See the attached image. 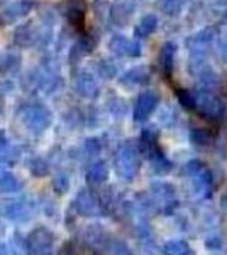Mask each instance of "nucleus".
Returning a JSON list of instances; mask_svg holds the SVG:
<instances>
[{
	"label": "nucleus",
	"mask_w": 227,
	"mask_h": 255,
	"mask_svg": "<svg viewBox=\"0 0 227 255\" xmlns=\"http://www.w3.org/2000/svg\"><path fill=\"white\" fill-rule=\"evenodd\" d=\"M185 5V0H160L159 8L162 12H165L168 16L179 14Z\"/></svg>",
	"instance_id": "nucleus-10"
},
{
	"label": "nucleus",
	"mask_w": 227,
	"mask_h": 255,
	"mask_svg": "<svg viewBox=\"0 0 227 255\" xmlns=\"http://www.w3.org/2000/svg\"><path fill=\"white\" fill-rule=\"evenodd\" d=\"M210 39H212V31H210V30H204L203 33H198L195 37H192V39H190V47L199 48V47H203V45L209 44Z\"/></svg>",
	"instance_id": "nucleus-13"
},
{
	"label": "nucleus",
	"mask_w": 227,
	"mask_h": 255,
	"mask_svg": "<svg viewBox=\"0 0 227 255\" xmlns=\"http://www.w3.org/2000/svg\"><path fill=\"white\" fill-rule=\"evenodd\" d=\"M16 42L20 45H30L36 41V30L31 25H22L20 28L16 30Z\"/></svg>",
	"instance_id": "nucleus-8"
},
{
	"label": "nucleus",
	"mask_w": 227,
	"mask_h": 255,
	"mask_svg": "<svg viewBox=\"0 0 227 255\" xmlns=\"http://www.w3.org/2000/svg\"><path fill=\"white\" fill-rule=\"evenodd\" d=\"M174 50L176 47L171 42H167L165 45L162 47V52H160V62H162V67L167 73L171 72L173 67V58H174Z\"/></svg>",
	"instance_id": "nucleus-11"
},
{
	"label": "nucleus",
	"mask_w": 227,
	"mask_h": 255,
	"mask_svg": "<svg viewBox=\"0 0 227 255\" xmlns=\"http://www.w3.org/2000/svg\"><path fill=\"white\" fill-rule=\"evenodd\" d=\"M86 12H87L86 0H70L67 8V19L75 28L83 30L86 23Z\"/></svg>",
	"instance_id": "nucleus-5"
},
{
	"label": "nucleus",
	"mask_w": 227,
	"mask_h": 255,
	"mask_svg": "<svg viewBox=\"0 0 227 255\" xmlns=\"http://www.w3.org/2000/svg\"><path fill=\"white\" fill-rule=\"evenodd\" d=\"M210 131L207 129H195L193 131V140L198 143H209L210 142Z\"/></svg>",
	"instance_id": "nucleus-15"
},
{
	"label": "nucleus",
	"mask_w": 227,
	"mask_h": 255,
	"mask_svg": "<svg viewBox=\"0 0 227 255\" xmlns=\"http://www.w3.org/2000/svg\"><path fill=\"white\" fill-rule=\"evenodd\" d=\"M109 48L115 55H120V56H138L142 50L140 44L137 41L128 39V37H123V36H114L109 42Z\"/></svg>",
	"instance_id": "nucleus-3"
},
{
	"label": "nucleus",
	"mask_w": 227,
	"mask_h": 255,
	"mask_svg": "<svg viewBox=\"0 0 227 255\" xmlns=\"http://www.w3.org/2000/svg\"><path fill=\"white\" fill-rule=\"evenodd\" d=\"M22 119L28 129L34 132H41L47 129L50 123H52V114L42 106H31L22 114Z\"/></svg>",
	"instance_id": "nucleus-2"
},
{
	"label": "nucleus",
	"mask_w": 227,
	"mask_h": 255,
	"mask_svg": "<svg viewBox=\"0 0 227 255\" xmlns=\"http://www.w3.org/2000/svg\"><path fill=\"white\" fill-rule=\"evenodd\" d=\"M148 81V72L146 69L140 67V69H132L128 73L124 75V78L121 80V83H128V84H134V86H142Z\"/></svg>",
	"instance_id": "nucleus-9"
},
{
	"label": "nucleus",
	"mask_w": 227,
	"mask_h": 255,
	"mask_svg": "<svg viewBox=\"0 0 227 255\" xmlns=\"http://www.w3.org/2000/svg\"><path fill=\"white\" fill-rule=\"evenodd\" d=\"M178 98L185 109H190V111L195 109V97L192 94H188V91H178Z\"/></svg>",
	"instance_id": "nucleus-14"
},
{
	"label": "nucleus",
	"mask_w": 227,
	"mask_h": 255,
	"mask_svg": "<svg viewBox=\"0 0 227 255\" xmlns=\"http://www.w3.org/2000/svg\"><path fill=\"white\" fill-rule=\"evenodd\" d=\"M30 9H31V3L22 0V2H17L14 5H9L5 11V14H8V20H12V19H17L23 14H27Z\"/></svg>",
	"instance_id": "nucleus-12"
},
{
	"label": "nucleus",
	"mask_w": 227,
	"mask_h": 255,
	"mask_svg": "<svg viewBox=\"0 0 227 255\" xmlns=\"http://www.w3.org/2000/svg\"><path fill=\"white\" fill-rule=\"evenodd\" d=\"M195 109L201 112V116L209 120H220L224 114L223 101L210 92H199L195 97Z\"/></svg>",
	"instance_id": "nucleus-1"
},
{
	"label": "nucleus",
	"mask_w": 227,
	"mask_h": 255,
	"mask_svg": "<svg viewBox=\"0 0 227 255\" xmlns=\"http://www.w3.org/2000/svg\"><path fill=\"white\" fill-rule=\"evenodd\" d=\"M156 27H157V17L148 14V16L142 17V20L138 22L137 28H135V36L146 37V36H149L151 33L156 30Z\"/></svg>",
	"instance_id": "nucleus-7"
},
{
	"label": "nucleus",
	"mask_w": 227,
	"mask_h": 255,
	"mask_svg": "<svg viewBox=\"0 0 227 255\" xmlns=\"http://www.w3.org/2000/svg\"><path fill=\"white\" fill-rule=\"evenodd\" d=\"M75 89L78 91L80 95L86 98H92L98 94V84L97 80L89 73H81L77 81H75Z\"/></svg>",
	"instance_id": "nucleus-6"
},
{
	"label": "nucleus",
	"mask_w": 227,
	"mask_h": 255,
	"mask_svg": "<svg viewBox=\"0 0 227 255\" xmlns=\"http://www.w3.org/2000/svg\"><path fill=\"white\" fill-rule=\"evenodd\" d=\"M157 101H159V98L153 92H145V94H142L140 97H138L135 109H134L135 120H145V119H148L149 114L156 109Z\"/></svg>",
	"instance_id": "nucleus-4"
}]
</instances>
